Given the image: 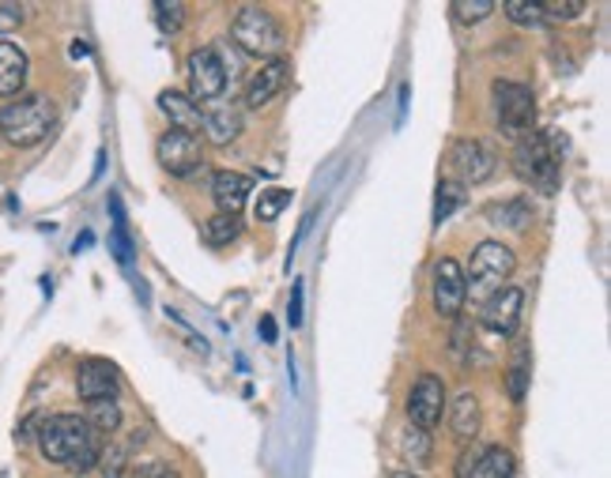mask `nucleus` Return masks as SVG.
Wrapping results in <instances>:
<instances>
[{"mask_svg":"<svg viewBox=\"0 0 611 478\" xmlns=\"http://www.w3.org/2000/svg\"><path fill=\"white\" fill-rule=\"evenodd\" d=\"M159 109L170 117V128H178V132H193L197 136V128H200V109L193 98H186V95H178V91H162L159 95Z\"/></svg>","mask_w":611,"mask_h":478,"instance_id":"obj_18","label":"nucleus"},{"mask_svg":"<svg viewBox=\"0 0 611 478\" xmlns=\"http://www.w3.org/2000/svg\"><path fill=\"white\" fill-rule=\"evenodd\" d=\"M261 336L268 339V343H272V339H276V328H272V320H268V317L261 320Z\"/></svg>","mask_w":611,"mask_h":478,"instance_id":"obj_36","label":"nucleus"},{"mask_svg":"<svg viewBox=\"0 0 611 478\" xmlns=\"http://www.w3.org/2000/svg\"><path fill=\"white\" fill-rule=\"evenodd\" d=\"M200 128H204L212 144H231L234 136L242 132V117L234 114V109H208V114L200 117Z\"/></svg>","mask_w":611,"mask_h":478,"instance_id":"obj_20","label":"nucleus"},{"mask_svg":"<svg viewBox=\"0 0 611 478\" xmlns=\"http://www.w3.org/2000/svg\"><path fill=\"white\" fill-rule=\"evenodd\" d=\"M559 132H525L514 147V173L536 192H555L562 178Z\"/></svg>","mask_w":611,"mask_h":478,"instance_id":"obj_2","label":"nucleus"},{"mask_svg":"<svg viewBox=\"0 0 611 478\" xmlns=\"http://www.w3.org/2000/svg\"><path fill=\"white\" fill-rule=\"evenodd\" d=\"M291 328L303 325V279H295V290H291V306H287Z\"/></svg>","mask_w":611,"mask_h":478,"instance_id":"obj_33","label":"nucleus"},{"mask_svg":"<svg viewBox=\"0 0 611 478\" xmlns=\"http://www.w3.org/2000/svg\"><path fill=\"white\" fill-rule=\"evenodd\" d=\"M125 456H129V448H125V445H114L109 453L98 456V464H103V475H106V478H122V471H125Z\"/></svg>","mask_w":611,"mask_h":478,"instance_id":"obj_31","label":"nucleus"},{"mask_svg":"<svg viewBox=\"0 0 611 478\" xmlns=\"http://www.w3.org/2000/svg\"><path fill=\"white\" fill-rule=\"evenodd\" d=\"M136 478H178V471L170 464H144Z\"/></svg>","mask_w":611,"mask_h":478,"instance_id":"obj_35","label":"nucleus"},{"mask_svg":"<svg viewBox=\"0 0 611 478\" xmlns=\"http://www.w3.org/2000/svg\"><path fill=\"white\" fill-rule=\"evenodd\" d=\"M39 448L45 459L53 464H65L72 471H91L103 456V445H98V434L87 426L80 415H53L42 418L39 429Z\"/></svg>","mask_w":611,"mask_h":478,"instance_id":"obj_1","label":"nucleus"},{"mask_svg":"<svg viewBox=\"0 0 611 478\" xmlns=\"http://www.w3.org/2000/svg\"><path fill=\"white\" fill-rule=\"evenodd\" d=\"M27 84V53L15 42H0V98H15Z\"/></svg>","mask_w":611,"mask_h":478,"instance_id":"obj_17","label":"nucleus"},{"mask_svg":"<svg viewBox=\"0 0 611 478\" xmlns=\"http://www.w3.org/2000/svg\"><path fill=\"white\" fill-rule=\"evenodd\" d=\"M287 79H291V68H287V61H284V57H280V61H268V64H261V68L250 76V84H245V106H250V109L268 106L272 98H276L280 91L287 87Z\"/></svg>","mask_w":611,"mask_h":478,"instance_id":"obj_15","label":"nucleus"},{"mask_svg":"<svg viewBox=\"0 0 611 478\" xmlns=\"http://www.w3.org/2000/svg\"><path fill=\"white\" fill-rule=\"evenodd\" d=\"M514 268H517V261L506 245H498V242L476 245V253H472V261H468V272H464V294L487 301L495 290H503V283L514 275Z\"/></svg>","mask_w":611,"mask_h":478,"instance_id":"obj_5","label":"nucleus"},{"mask_svg":"<svg viewBox=\"0 0 611 478\" xmlns=\"http://www.w3.org/2000/svg\"><path fill=\"white\" fill-rule=\"evenodd\" d=\"M464 301H468V294H464V268L453 256H442L434 264V309L442 317H461Z\"/></svg>","mask_w":611,"mask_h":478,"instance_id":"obj_14","label":"nucleus"},{"mask_svg":"<svg viewBox=\"0 0 611 478\" xmlns=\"http://www.w3.org/2000/svg\"><path fill=\"white\" fill-rule=\"evenodd\" d=\"M517 459L503 445H483L468 448L457 464V478H514Z\"/></svg>","mask_w":611,"mask_h":478,"instance_id":"obj_12","label":"nucleus"},{"mask_svg":"<svg viewBox=\"0 0 611 478\" xmlns=\"http://www.w3.org/2000/svg\"><path fill=\"white\" fill-rule=\"evenodd\" d=\"M239 234H242L239 215H223V211H219L215 219H208L204 223V242L212 245V249H223V245L239 242Z\"/></svg>","mask_w":611,"mask_h":478,"instance_id":"obj_22","label":"nucleus"},{"mask_svg":"<svg viewBox=\"0 0 611 478\" xmlns=\"http://www.w3.org/2000/svg\"><path fill=\"white\" fill-rule=\"evenodd\" d=\"M495 114H498V128L509 136H525L533 128L536 117V98L525 84H514V79H498L495 84Z\"/></svg>","mask_w":611,"mask_h":478,"instance_id":"obj_6","label":"nucleus"},{"mask_svg":"<svg viewBox=\"0 0 611 478\" xmlns=\"http://www.w3.org/2000/svg\"><path fill=\"white\" fill-rule=\"evenodd\" d=\"M117 389H122V373H117V365L103 362V358H87V362H80L76 392L84 403L117 400Z\"/></svg>","mask_w":611,"mask_h":478,"instance_id":"obj_13","label":"nucleus"},{"mask_svg":"<svg viewBox=\"0 0 611 478\" xmlns=\"http://www.w3.org/2000/svg\"><path fill=\"white\" fill-rule=\"evenodd\" d=\"M287 204H291V192L287 189H268L261 196V204H257V219H261V223H272V219L284 215Z\"/></svg>","mask_w":611,"mask_h":478,"instance_id":"obj_28","label":"nucleus"},{"mask_svg":"<svg viewBox=\"0 0 611 478\" xmlns=\"http://www.w3.org/2000/svg\"><path fill=\"white\" fill-rule=\"evenodd\" d=\"M57 125V106L45 95H27L15 103L0 106V136L12 147H34Z\"/></svg>","mask_w":611,"mask_h":478,"instance_id":"obj_3","label":"nucleus"},{"mask_svg":"<svg viewBox=\"0 0 611 478\" xmlns=\"http://www.w3.org/2000/svg\"><path fill=\"white\" fill-rule=\"evenodd\" d=\"M450 167L461 181H468V185H483V181H491L498 159L483 140H457L450 151Z\"/></svg>","mask_w":611,"mask_h":478,"instance_id":"obj_10","label":"nucleus"},{"mask_svg":"<svg viewBox=\"0 0 611 478\" xmlns=\"http://www.w3.org/2000/svg\"><path fill=\"white\" fill-rule=\"evenodd\" d=\"M442 415H445V384H442V376L423 373L412 384V395H408V422L426 434V429H434L438 422H442Z\"/></svg>","mask_w":611,"mask_h":478,"instance_id":"obj_8","label":"nucleus"},{"mask_svg":"<svg viewBox=\"0 0 611 478\" xmlns=\"http://www.w3.org/2000/svg\"><path fill=\"white\" fill-rule=\"evenodd\" d=\"M495 12V0H453V20L457 23H480Z\"/></svg>","mask_w":611,"mask_h":478,"instance_id":"obj_26","label":"nucleus"},{"mask_svg":"<svg viewBox=\"0 0 611 478\" xmlns=\"http://www.w3.org/2000/svg\"><path fill=\"white\" fill-rule=\"evenodd\" d=\"M231 39L239 42L242 53H250V57H257L261 64L268 61H280V53H284V26L276 23V15L264 12V8H253L245 4L239 8V15L231 20Z\"/></svg>","mask_w":611,"mask_h":478,"instance_id":"obj_4","label":"nucleus"},{"mask_svg":"<svg viewBox=\"0 0 611 478\" xmlns=\"http://www.w3.org/2000/svg\"><path fill=\"white\" fill-rule=\"evenodd\" d=\"M506 15H509L514 23H522V26H533V23L544 20L540 4H528V0H509V4H506Z\"/></svg>","mask_w":611,"mask_h":478,"instance_id":"obj_30","label":"nucleus"},{"mask_svg":"<svg viewBox=\"0 0 611 478\" xmlns=\"http://www.w3.org/2000/svg\"><path fill=\"white\" fill-rule=\"evenodd\" d=\"M87 426L95 429V434H114V429H122V407H117L114 400H103V403H87Z\"/></svg>","mask_w":611,"mask_h":478,"instance_id":"obj_23","label":"nucleus"},{"mask_svg":"<svg viewBox=\"0 0 611 478\" xmlns=\"http://www.w3.org/2000/svg\"><path fill=\"white\" fill-rule=\"evenodd\" d=\"M506 384H509V400H525V392H528V351L525 347L514 354V362H509Z\"/></svg>","mask_w":611,"mask_h":478,"instance_id":"obj_25","label":"nucleus"},{"mask_svg":"<svg viewBox=\"0 0 611 478\" xmlns=\"http://www.w3.org/2000/svg\"><path fill=\"white\" fill-rule=\"evenodd\" d=\"M464 204V185L461 181H442L438 185V204H434V223H445Z\"/></svg>","mask_w":611,"mask_h":478,"instance_id":"obj_24","label":"nucleus"},{"mask_svg":"<svg viewBox=\"0 0 611 478\" xmlns=\"http://www.w3.org/2000/svg\"><path fill=\"white\" fill-rule=\"evenodd\" d=\"M389 478H419V475H412V471H393Z\"/></svg>","mask_w":611,"mask_h":478,"instance_id":"obj_37","label":"nucleus"},{"mask_svg":"<svg viewBox=\"0 0 611 478\" xmlns=\"http://www.w3.org/2000/svg\"><path fill=\"white\" fill-rule=\"evenodd\" d=\"M20 23H23V8L20 4H4V0H0V34L15 31Z\"/></svg>","mask_w":611,"mask_h":478,"instance_id":"obj_32","label":"nucleus"},{"mask_svg":"<svg viewBox=\"0 0 611 478\" xmlns=\"http://www.w3.org/2000/svg\"><path fill=\"white\" fill-rule=\"evenodd\" d=\"M450 426H453V434H457L461 440H472L480 434V400L472 392H461L457 400H453Z\"/></svg>","mask_w":611,"mask_h":478,"instance_id":"obj_19","label":"nucleus"},{"mask_svg":"<svg viewBox=\"0 0 611 478\" xmlns=\"http://www.w3.org/2000/svg\"><path fill=\"white\" fill-rule=\"evenodd\" d=\"M522 309H525V290L522 287H503L483 301L480 320L487 325V332L495 336H514L522 325Z\"/></svg>","mask_w":611,"mask_h":478,"instance_id":"obj_9","label":"nucleus"},{"mask_svg":"<svg viewBox=\"0 0 611 478\" xmlns=\"http://www.w3.org/2000/svg\"><path fill=\"white\" fill-rule=\"evenodd\" d=\"M540 12L551 15V20H573V15L586 12V0H544Z\"/></svg>","mask_w":611,"mask_h":478,"instance_id":"obj_29","label":"nucleus"},{"mask_svg":"<svg viewBox=\"0 0 611 478\" xmlns=\"http://www.w3.org/2000/svg\"><path fill=\"white\" fill-rule=\"evenodd\" d=\"M155 20H159V31L178 34L181 23H186V4H178V0H159V4H155Z\"/></svg>","mask_w":611,"mask_h":478,"instance_id":"obj_27","label":"nucleus"},{"mask_svg":"<svg viewBox=\"0 0 611 478\" xmlns=\"http://www.w3.org/2000/svg\"><path fill=\"white\" fill-rule=\"evenodd\" d=\"M250 189L253 181L245 178V173H234V170H219L212 178V196L223 215H239L242 204L250 200Z\"/></svg>","mask_w":611,"mask_h":478,"instance_id":"obj_16","label":"nucleus"},{"mask_svg":"<svg viewBox=\"0 0 611 478\" xmlns=\"http://www.w3.org/2000/svg\"><path fill=\"white\" fill-rule=\"evenodd\" d=\"M426 445H431V440H426V434H423V429H412V434H408V453H415L419 459H426V456H431V448H426Z\"/></svg>","mask_w":611,"mask_h":478,"instance_id":"obj_34","label":"nucleus"},{"mask_svg":"<svg viewBox=\"0 0 611 478\" xmlns=\"http://www.w3.org/2000/svg\"><path fill=\"white\" fill-rule=\"evenodd\" d=\"M189 84H193V98H200V103H212L227 91V64L212 45H204L189 57Z\"/></svg>","mask_w":611,"mask_h":478,"instance_id":"obj_11","label":"nucleus"},{"mask_svg":"<svg viewBox=\"0 0 611 478\" xmlns=\"http://www.w3.org/2000/svg\"><path fill=\"white\" fill-rule=\"evenodd\" d=\"M155 155H159V167L175 178H193L204 162V147L193 132H178V128H167L155 144Z\"/></svg>","mask_w":611,"mask_h":478,"instance_id":"obj_7","label":"nucleus"},{"mask_svg":"<svg viewBox=\"0 0 611 478\" xmlns=\"http://www.w3.org/2000/svg\"><path fill=\"white\" fill-rule=\"evenodd\" d=\"M487 219L495 226H506V230H525L528 219H533V204L528 200H498V204L487 208Z\"/></svg>","mask_w":611,"mask_h":478,"instance_id":"obj_21","label":"nucleus"}]
</instances>
